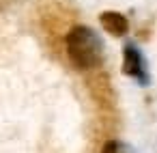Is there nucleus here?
Masks as SVG:
<instances>
[{
    "label": "nucleus",
    "instance_id": "nucleus-2",
    "mask_svg": "<svg viewBox=\"0 0 157 153\" xmlns=\"http://www.w3.org/2000/svg\"><path fill=\"white\" fill-rule=\"evenodd\" d=\"M123 69L127 76L136 78L140 84H148V73H146V65L142 54L133 48V45H125V54H123Z\"/></svg>",
    "mask_w": 157,
    "mask_h": 153
},
{
    "label": "nucleus",
    "instance_id": "nucleus-4",
    "mask_svg": "<svg viewBox=\"0 0 157 153\" xmlns=\"http://www.w3.org/2000/svg\"><path fill=\"white\" fill-rule=\"evenodd\" d=\"M101 153H133L125 142H118V140H110V142H105L103 144V149H101Z\"/></svg>",
    "mask_w": 157,
    "mask_h": 153
},
{
    "label": "nucleus",
    "instance_id": "nucleus-1",
    "mask_svg": "<svg viewBox=\"0 0 157 153\" xmlns=\"http://www.w3.org/2000/svg\"><path fill=\"white\" fill-rule=\"evenodd\" d=\"M67 56L78 69H90L101 63L103 43L93 28L75 26L67 35Z\"/></svg>",
    "mask_w": 157,
    "mask_h": 153
},
{
    "label": "nucleus",
    "instance_id": "nucleus-3",
    "mask_svg": "<svg viewBox=\"0 0 157 153\" xmlns=\"http://www.w3.org/2000/svg\"><path fill=\"white\" fill-rule=\"evenodd\" d=\"M99 22H101V26H103L110 35H114V37H123V35L129 30L127 18H125L123 13H116V11H103V13L99 15Z\"/></svg>",
    "mask_w": 157,
    "mask_h": 153
}]
</instances>
